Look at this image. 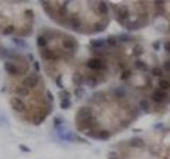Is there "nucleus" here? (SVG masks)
<instances>
[{"label":"nucleus","instance_id":"30","mask_svg":"<svg viewBox=\"0 0 170 159\" xmlns=\"http://www.w3.org/2000/svg\"><path fill=\"white\" fill-rule=\"evenodd\" d=\"M24 16L26 19H28V20L30 21V22H33V20H34V12H33V10H31V9L26 10L24 12Z\"/></svg>","mask_w":170,"mask_h":159},{"label":"nucleus","instance_id":"31","mask_svg":"<svg viewBox=\"0 0 170 159\" xmlns=\"http://www.w3.org/2000/svg\"><path fill=\"white\" fill-rule=\"evenodd\" d=\"M151 73H152L153 77H163V74H164V71H163V69L159 67H154L151 69Z\"/></svg>","mask_w":170,"mask_h":159},{"label":"nucleus","instance_id":"12","mask_svg":"<svg viewBox=\"0 0 170 159\" xmlns=\"http://www.w3.org/2000/svg\"><path fill=\"white\" fill-rule=\"evenodd\" d=\"M97 12L100 17H107L110 15L109 4L104 1H99L97 4Z\"/></svg>","mask_w":170,"mask_h":159},{"label":"nucleus","instance_id":"38","mask_svg":"<svg viewBox=\"0 0 170 159\" xmlns=\"http://www.w3.org/2000/svg\"><path fill=\"white\" fill-rule=\"evenodd\" d=\"M152 47H153V49H154L155 51L159 50V48H161V41H159V40L154 41V43L152 44Z\"/></svg>","mask_w":170,"mask_h":159},{"label":"nucleus","instance_id":"35","mask_svg":"<svg viewBox=\"0 0 170 159\" xmlns=\"http://www.w3.org/2000/svg\"><path fill=\"white\" fill-rule=\"evenodd\" d=\"M70 106H71L70 99H68V100H62L61 103H60V107H61L62 109H68Z\"/></svg>","mask_w":170,"mask_h":159},{"label":"nucleus","instance_id":"18","mask_svg":"<svg viewBox=\"0 0 170 159\" xmlns=\"http://www.w3.org/2000/svg\"><path fill=\"white\" fill-rule=\"evenodd\" d=\"M32 29H33V22H29V24H26V26L22 27L21 30H24V32L18 34V36L20 37H25V36H29L31 33H32Z\"/></svg>","mask_w":170,"mask_h":159},{"label":"nucleus","instance_id":"21","mask_svg":"<svg viewBox=\"0 0 170 159\" xmlns=\"http://www.w3.org/2000/svg\"><path fill=\"white\" fill-rule=\"evenodd\" d=\"M105 41H106V45H107V47H110V48L117 47L118 38L116 37V36H113V35L107 36V37L105 38Z\"/></svg>","mask_w":170,"mask_h":159},{"label":"nucleus","instance_id":"17","mask_svg":"<svg viewBox=\"0 0 170 159\" xmlns=\"http://www.w3.org/2000/svg\"><path fill=\"white\" fill-rule=\"evenodd\" d=\"M139 107L141 108V110L147 114H150V112H152V109H151V104L150 102L147 99H141L139 101Z\"/></svg>","mask_w":170,"mask_h":159},{"label":"nucleus","instance_id":"13","mask_svg":"<svg viewBox=\"0 0 170 159\" xmlns=\"http://www.w3.org/2000/svg\"><path fill=\"white\" fill-rule=\"evenodd\" d=\"M129 145L131 147H133V149H144L146 143H145L144 139L135 137V138H132L129 141Z\"/></svg>","mask_w":170,"mask_h":159},{"label":"nucleus","instance_id":"7","mask_svg":"<svg viewBox=\"0 0 170 159\" xmlns=\"http://www.w3.org/2000/svg\"><path fill=\"white\" fill-rule=\"evenodd\" d=\"M91 116H94V114H93V109L89 106H82V107H80L76 114V118H74L76 119V124L86 120V119H88Z\"/></svg>","mask_w":170,"mask_h":159},{"label":"nucleus","instance_id":"10","mask_svg":"<svg viewBox=\"0 0 170 159\" xmlns=\"http://www.w3.org/2000/svg\"><path fill=\"white\" fill-rule=\"evenodd\" d=\"M3 68H4V70H6V72H8L9 74H11V75H21V71L20 69L17 67V66H15L13 63L11 62H6L4 63V65H3Z\"/></svg>","mask_w":170,"mask_h":159},{"label":"nucleus","instance_id":"6","mask_svg":"<svg viewBox=\"0 0 170 159\" xmlns=\"http://www.w3.org/2000/svg\"><path fill=\"white\" fill-rule=\"evenodd\" d=\"M151 100L153 102H155L156 104H163L166 100H168L170 98L169 93L167 91H165L161 88H156L153 90V92L150 96Z\"/></svg>","mask_w":170,"mask_h":159},{"label":"nucleus","instance_id":"28","mask_svg":"<svg viewBox=\"0 0 170 159\" xmlns=\"http://www.w3.org/2000/svg\"><path fill=\"white\" fill-rule=\"evenodd\" d=\"M113 96H114L116 99L121 100V99H124V98H126V91L121 88H115L114 90H113Z\"/></svg>","mask_w":170,"mask_h":159},{"label":"nucleus","instance_id":"36","mask_svg":"<svg viewBox=\"0 0 170 159\" xmlns=\"http://www.w3.org/2000/svg\"><path fill=\"white\" fill-rule=\"evenodd\" d=\"M84 92H85V90L82 87H77V88L74 89V96H76V98H78V99H82L83 96H84Z\"/></svg>","mask_w":170,"mask_h":159},{"label":"nucleus","instance_id":"26","mask_svg":"<svg viewBox=\"0 0 170 159\" xmlns=\"http://www.w3.org/2000/svg\"><path fill=\"white\" fill-rule=\"evenodd\" d=\"M15 93L17 94L18 97H26V96H29L30 90L26 87H16L15 88Z\"/></svg>","mask_w":170,"mask_h":159},{"label":"nucleus","instance_id":"44","mask_svg":"<svg viewBox=\"0 0 170 159\" xmlns=\"http://www.w3.org/2000/svg\"><path fill=\"white\" fill-rule=\"evenodd\" d=\"M109 159H120V158H118V157H110Z\"/></svg>","mask_w":170,"mask_h":159},{"label":"nucleus","instance_id":"39","mask_svg":"<svg viewBox=\"0 0 170 159\" xmlns=\"http://www.w3.org/2000/svg\"><path fill=\"white\" fill-rule=\"evenodd\" d=\"M19 149H20L22 152H26V153H30V152H31V149L25 144H19Z\"/></svg>","mask_w":170,"mask_h":159},{"label":"nucleus","instance_id":"33","mask_svg":"<svg viewBox=\"0 0 170 159\" xmlns=\"http://www.w3.org/2000/svg\"><path fill=\"white\" fill-rule=\"evenodd\" d=\"M59 97L60 99L62 100H68V99H70V92L66 90V89H63L61 91L59 92Z\"/></svg>","mask_w":170,"mask_h":159},{"label":"nucleus","instance_id":"43","mask_svg":"<svg viewBox=\"0 0 170 159\" xmlns=\"http://www.w3.org/2000/svg\"><path fill=\"white\" fill-rule=\"evenodd\" d=\"M28 57L30 59V61L34 62V57H33V54H32V53H29V54H28Z\"/></svg>","mask_w":170,"mask_h":159},{"label":"nucleus","instance_id":"24","mask_svg":"<svg viewBox=\"0 0 170 159\" xmlns=\"http://www.w3.org/2000/svg\"><path fill=\"white\" fill-rule=\"evenodd\" d=\"M158 87L165 91H167L170 89V81L168 79H161L158 81Z\"/></svg>","mask_w":170,"mask_h":159},{"label":"nucleus","instance_id":"25","mask_svg":"<svg viewBox=\"0 0 170 159\" xmlns=\"http://www.w3.org/2000/svg\"><path fill=\"white\" fill-rule=\"evenodd\" d=\"M145 53V49L141 45H136L132 49V55L133 56H140Z\"/></svg>","mask_w":170,"mask_h":159},{"label":"nucleus","instance_id":"40","mask_svg":"<svg viewBox=\"0 0 170 159\" xmlns=\"http://www.w3.org/2000/svg\"><path fill=\"white\" fill-rule=\"evenodd\" d=\"M53 123H54V125H55V127L60 126L62 124V120L60 118H58V117H55V118L53 119Z\"/></svg>","mask_w":170,"mask_h":159},{"label":"nucleus","instance_id":"5","mask_svg":"<svg viewBox=\"0 0 170 159\" xmlns=\"http://www.w3.org/2000/svg\"><path fill=\"white\" fill-rule=\"evenodd\" d=\"M62 45H63V47L68 50V52L70 53V54H74V53L78 51V48H79V44H78V41L74 37L72 36H66L65 38H63L62 40Z\"/></svg>","mask_w":170,"mask_h":159},{"label":"nucleus","instance_id":"14","mask_svg":"<svg viewBox=\"0 0 170 159\" xmlns=\"http://www.w3.org/2000/svg\"><path fill=\"white\" fill-rule=\"evenodd\" d=\"M72 83L77 87H81L83 84H85V77L80 72H74L72 74Z\"/></svg>","mask_w":170,"mask_h":159},{"label":"nucleus","instance_id":"1","mask_svg":"<svg viewBox=\"0 0 170 159\" xmlns=\"http://www.w3.org/2000/svg\"><path fill=\"white\" fill-rule=\"evenodd\" d=\"M65 28L67 29H70L72 31L77 33H81V34H84L85 31V24L83 22V20L79 17L78 14H71L68 16V18L65 20L64 26Z\"/></svg>","mask_w":170,"mask_h":159},{"label":"nucleus","instance_id":"27","mask_svg":"<svg viewBox=\"0 0 170 159\" xmlns=\"http://www.w3.org/2000/svg\"><path fill=\"white\" fill-rule=\"evenodd\" d=\"M13 43H14L17 47H20V48H28V43H27L26 40H25L24 38H19V37H14V38L12 39Z\"/></svg>","mask_w":170,"mask_h":159},{"label":"nucleus","instance_id":"37","mask_svg":"<svg viewBox=\"0 0 170 159\" xmlns=\"http://www.w3.org/2000/svg\"><path fill=\"white\" fill-rule=\"evenodd\" d=\"M163 68H164V70L168 73H170V59H167V61H165L164 64H163Z\"/></svg>","mask_w":170,"mask_h":159},{"label":"nucleus","instance_id":"8","mask_svg":"<svg viewBox=\"0 0 170 159\" xmlns=\"http://www.w3.org/2000/svg\"><path fill=\"white\" fill-rule=\"evenodd\" d=\"M41 81V77L36 73L30 74L27 77H25L22 81V86L26 88H35L36 86L38 85V83Z\"/></svg>","mask_w":170,"mask_h":159},{"label":"nucleus","instance_id":"11","mask_svg":"<svg viewBox=\"0 0 170 159\" xmlns=\"http://www.w3.org/2000/svg\"><path fill=\"white\" fill-rule=\"evenodd\" d=\"M100 81L98 80V77H96V74L93 72V73H88L86 77H85V84L87 85V87L89 88H96L98 85H99Z\"/></svg>","mask_w":170,"mask_h":159},{"label":"nucleus","instance_id":"15","mask_svg":"<svg viewBox=\"0 0 170 159\" xmlns=\"http://www.w3.org/2000/svg\"><path fill=\"white\" fill-rule=\"evenodd\" d=\"M134 68L136 70L140 71V72H148L149 71V66L146 62L141 61V59H136L134 62Z\"/></svg>","mask_w":170,"mask_h":159},{"label":"nucleus","instance_id":"16","mask_svg":"<svg viewBox=\"0 0 170 159\" xmlns=\"http://www.w3.org/2000/svg\"><path fill=\"white\" fill-rule=\"evenodd\" d=\"M89 45H91V48H93V49H96V50H98V49H102L103 47H106L107 45H106V41L105 39H91V41H89Z\"/></svg>","mask_w":170,"mask_h":159},{"label":"nucleus","instance_id":"23","mask_svg":"<svg viewBox=\"0 0 170 159\" xmlns=\"http://www.w3.org/2000/svg\"><path fill=\"white\" fill-rule=\"evenodd\" d=\"M132 77H133V71L131 70V69H128V68H126V70L121 71L119 80H120V81H128V80H130Z\"/></svg>","mask_w":170,"mask_h":159},{"label":"nucleus","instance_id":"29","mask_svg":"<svg viewBox=\"0 0 170 159\" xmlns=\"http://www.w3.org/2000/svg\"><path fill=\"white\" fill-rule=\"evenodd\" d=\"M14 32H15V27L13 26V24L6 26V28L2 30V34L4 36H9V35H11V34H13Z\"/></svg>","mask_w":170,"mask_h":159},{"label":"nucleus","instance_id":"42","mask_svg":"<svg viewBox=\"0 0 170 159\" xmlns=\"http://www.w3.org/2000/svg\"><path fill=\"white\" fill-rule=\"evenodd\" d=\"M34 69H35L36 72H39V70H41V68H39V63L38 62H34Z\"/></svg>","mask_w":170,"mask_h":159},{"label":"nucleus","instance_id":"3","mask_svg":"<svg viewBox=\"0 0 170 159\" xmlns=\"http://www.w3.org/2000/svg\"><path fill=\"white\" fill-rule=\"evenodd\" d=\"M86 67L91 70L95 71V72H105L107 73L110 67L109 64H107V61L103 59H99V57H91L86 62Z\"/></svg>","mask_w":170,"mask_h":159},{"label":"nucleus","instance_id":"2","mask_svg":"<svg viewBox=\"0 0 170 159\" xmlns=\"http://www.w3.org/2000/svg\"><path fill=\"white\" fill-rule=\"evenodd\" d=\"M111 8L113 10V13H114V17L115 19L121 24L123 26V24L126 21L129 20L130 18V11L129 8L126 6H123V4H111Z\"/></svg>","mask_w":170,"mask_h":159},{"label":"nucleus","instance_id":"4","mask_svg":"<svg viewBox=\"0 0 170 159\" xmlns=\"http://www.w3.org/2000/svg\"><path fill=\"white\" fill-rule=\"evenodd\" d=\"M110 19H111L110 16H107V17H100L99 20L95 21L94 24H91V34H97V33L103 32L109 26Z\"/></svg>","mask_w":170,"mask_h":159},{"label":"nucleus","instance_id":"41","mask_svg":"<svg viewBox=\"0 0 170 159\" xmlns=\"http://www.w3.org/2000/svg\"><path fill=\"white\" fill-rule=\"evenodd\" d=\"M46 93H47V98L49 99V101H51V102H52V101L54 100V98H53V94L51 93V91H50V90H47V91H46Z\"/></svg>","mask_w":170,"mask_h":159},{"label":"nucleus","instance_id":"20","mask_svg":"<svg viewBox=\"0 0 170 159\" xmlns=\"http://www.w3.org/2000/svg\"><path fill=\"white\" fill-rule=\"evenodd\" d=\"M36 44H37L38 48L39 49H44V48H47L48 46V40L47 37L45 35H39L36 39Z\"/></svg>","mask_w":170,"mask_h":159},{"label":"nucleus","instance_id":"34","mask_svg":"<svg viewBox=\"0 0 170 159\" xmlns=\"http://www.w3.org/2000/svg\"><path fill=\"white\" fill-rule=\"evenodd\" d=\"M62 79H63V75H62V74H59V75L56 77V79H55V85H56L58 88H60V89L63 90V89H65V87H64V84H63Z\"/></svg>","mask_w":170,"mask_h":159},{"label":"nucleus","instance_id":"22","mask_svg":"<svg viewBox=\"0 0 170 159\" xmlns=\"http://www.w3.org/2000/svg\"><path fill=\"white\" fill-rule=\"evenodd\" d=\"M111 138V132L107 130H99L98 132V139L100 140H103V141H106Z\"/></svg>","mask_w":170,"mask_h":159},{"label":"nucleus","instance_id":"9","mask_svg":"<svg viewBox=\"0 0 170 159\" xmlns=\"http://www.w3.org/2000/svg\"><path fill=\"white\" fill-rule=\"evenodd\" d=\"M10 104L12 106V108L14 109L16 112H24L26 110V104L24 103V101L21 100L20 98H17V97H14V98H11V100H10Z\"/></svg>","mask_w":170,"mask_h":159},{"label":"nucleus","instance_id":"19","mask_svg":"<svg viewBox=\"0 0 170 159\" xmlns=\"http://www.w3.org/2000/svg\"><path fill=\"white\" fill-rule=\"evenodd\" d=\"M93 101L97 104H100V103H102V102H104V101H105V94H104V92L97 91L94 96H93Z\"/></svg>","mask_w":170,"mask_h":159},{"label":"nucleus","instance_id":"32","mask_svg":"<svg viewBox=\"0 0 170 159\" xmlns=\"http://www.w3.org/2000/svg\"><path fill=\"white\" fill-rule=\"evenodd\" d=\"M133 38L134 37L128 35V34H120V35L118 36V39L120 40V43H130V41L134 40Z\"/></svg>","mask_w":170,"mask_h":159}]
</instances>
